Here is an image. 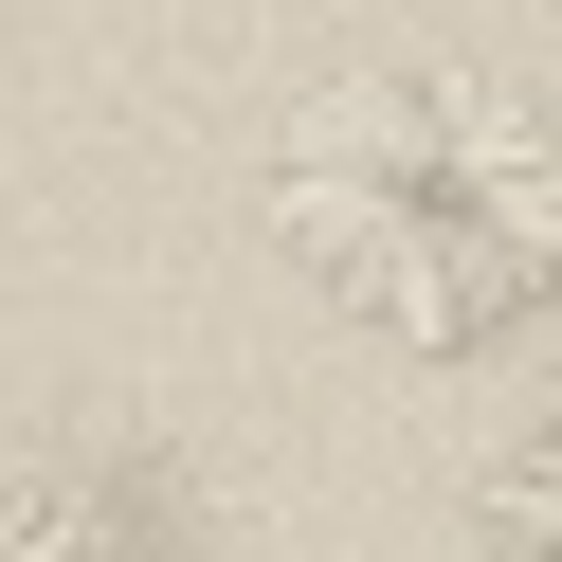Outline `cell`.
<instances>
[{
	"label": "cell",
	"mask_w": 562,
	"mask_h": 562,
	"mask_svg": "<svg viewBox=\"0 0 562 562\" xmlns=\"http://www.w3.org/2000/svg\"><path fill=\"white\" fill-rule=\"evenodd\" d=\"M0 562H110V508H91V472H37V453H19V508H0Z\"/></svg>",
	"instance_id": "3957f363"
},
{
	"label": "cell",
	"mask_w": 562,
	"mask_h": 562,
	"mask_svg": "<svg viewBox=\"0 0 562 562\" xmlns=\"http://www.w3.org/2000/svg\"><path fill=\"white\" fill-rule=\"evenodd\" d=\"M472 562H562V400L472 472Z\"/></svg>",
	"instance_id": "7a4b0ae2"
},
{
	"label": "cell",
	"mask_w": 562,
	"mask_h": 562,
	"mask_svg": "<svg viewBox=\"0 0 562 562\" xmlns=\"http://www.w3.org/2000/svg\"><path fill=\"white\" fill-rule=\"evenodd\" d=\"M272 255L400 363H472L562 308V127L508 74H345L327 110L272 127Z\"/></svg>",
	"instance_id": "6da1fadb"
}]
</instances>
